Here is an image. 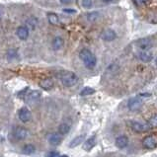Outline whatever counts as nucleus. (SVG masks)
<instances>
[{
  "instance_id": "nucleus-1",
  "label": "nucleus",
  "mask_w": 157,
  "mask_h": 157,
  "mask_svg": "<svg viewBox=\"0 0 157 157\" xmlns=\"http://www.w3.org/2000/svg\"><path fill=\"white\" fill-rule=\"evenodd\" d=\"M79 57L80 59L83 61L84 65L87 67L88 69H92L95 67L97 63V58L94 56V53L90 52L87 48H83L81 52H79Z\"/></svg>"
},
{
  "instance_id": "nucleus-2",
  "label": "nucleus",
  "mask_w": 157,
  "mask_h": 157,
  "mask_svg": "<svg viewBox=\"0 0 157 157\" xmlns=\"http://www.w3.org/2000/svg\"><path fill=\"white\" fill-rule=\"evenodd\" d=\"M60 81L66 87H71L75 85L78 81V77L74 72L71 71H63L60 73Z\"/></svg>"
},
{
  "instance_id": "nucleus-3",
  "label": "nucleus",
  "mask_w": 157,
  "mask_h": 157,
  "mask_svg": "<svg viewBox=\"0 0 157 157\" xmlns=\"http://www.w3.org/2000/svg\"><path fill=\"white\" fill-rule=\"evenodd\" d=\"M18 117H19L21 122L28 123L31 120V118H32V113H31L28 108L23 107L19 110V112H18Z\"/></svg>"
},
{
  "instance_id": "nucleus-4",
  "label": "nucleus",
  "mask_w": 157,
  "mask_h": 157,
  "mask_svg": "<svg viewBox=\"0 0 157 157\" xmlns=\"http://www.w3.org/2000/svg\"><path fill=\"white\" fill-rule=\"evenodd\" d=\"M142 145L145 148L153 149L157 146V137L154 136H148L142 140Z\"/></svg>"
},
{
  "instance_id": "nucleus-5",
  "label": "nucleus",
  "mask_w": 157,
  "mask_h": 157,
  "mask_svg": "<svg viewBox=\"0 0 157 157\" xmlns=\"http://www.w3.org/2000/svg\"><path fill=\"white\" fill-rule=\"evenodd\" d=\"M143 104L142 100L140 98L138 97H134V98H132V99H129L128 102V109L131 111H137L140 110L141 106Z\"/></svg>"
},
{
  "instance_id": "nucleus-6",
  "label": "nucleus",
  "mask_w": 157,
  "mask_h": 157,
  "mask_svg": "<svg viewBox=\"0 0 157 157\" xmlns=\"http://www.w3.org/2000/svg\"><path fill=\"white\" fill-rule=\"evenodd\" d=\"M132 128L136 132H145L147 131H149L151 128L148 124L138 123V122H133V123H132Z\"/></svg>"
},
{
  "instance_id": "nucleus-7",
  "label": "nucleus",
  "mask_w": 157,
  "mask_h": 157,
  "mask_svg": "<svg viewBox=\"0 0 157 157\" xmlns=\"http://www.w3.org/2000/svg\"><path fill=\"white\" fill-rule=\"evenodd\" d=\"M117 35H116V32L114 30L112 29H106L104 32L102 33L101 35V38L104 40V41L106 42H112L114 41V40L116 39Z\"/></svg>"
},
{
  "instance_id": "nucleus-8",
  "label": "nucleus",
  "mask_w": 157,
  "mask_h": 157,
  "mask_svg": "<svg viewBox=\"0 0 157 157\" xmlns=\"http://www.w3.org/2000/svg\"><path fill=\"white\" fill-rule=\"evenodd\" d=\"M115 144L120 149H123V148H124V147H127L128 144V136H118V137L116 138Z\"/></svg>"
},
{
  "instance_id": "nucleus-9",
  "label": "nucleus",
  "mask_w": 157,
  "mask_h": 157,
  "mask_svg": "<svg viewBox=\"0 0 157 157\" xmlns=\"http://www.w3.org/2000/svg\"><path fill=\"white\" fill-rule=\"evenodd\" d=\"M28 136V131L25 128H22L19 127L15 129L14 132V137L16 140H23L25 138Z\"/></svg>"
},
{
  "instance_id": "nucleus-10",
  "label": "nucleus",
  "mask_w": 157,
  "mask_h": 157,
  "mask_svg": "<svg viewBox=\"0 0 157 157\" xmlns=\"http://www.w3.org/2000/svg\"><path fill=\"white\" fill-rule=\"evenodd\" d=\"M136 46L140 48L141 51H148L152 47V43L149 39H140L136 42Z\"/></svg>"
},
{
  "instance_id": "nucleus-11",
  "label": "nucleus",
  "mask_w": 157,
  "mask_h": 157,
  "mask_svg": "<svg viewBox=\"0 0 157 157\" xmlns=\"http://www.w3.org/2000/svg\"><path fill=\"white\" fill-rule=\"evenodd\" d=\"M16 34H17L18 38H19L20 40H22V41H25V40H27L29 37V29L27 28V27H25V26H21V27H19V28L17 29Z\"/></svg>"
},
{
  "instance_id": "nucleus-12",
  "label": "nucleus",
  "mask_w": 157,
  "mask_h": 157,
  "mask_svg": "<svg viewBox=\"0 0 157 157\" xmlns=\"http://www.w3.org/2000/svg\"><path fill=\"white\" fill-rule=\"evenodd\" d=\"M62 141V134L59 132H55L52 133L50 136H48V142L51 143L52 145H58L60 144Z\"/></svg>"
},
{
  "instance_id": "nucleus-13",
  "label": "nucleus",
  "mask_w": 157,
  "mask_h": 157,
  "mask_svg": "<svg viewBox=\"0 0 157 157\" xmlns=\"http://www.w3.org/2000/svg\"><path fill=\"white\" fill-rule=\"evenodd\" d=\"M137 56H138V58H140V60H142L143 62H149L152 60V58H153V56H152V53L149 51H141Z\"/></svg>"
},
{
  "instance_id": "nucleus-14",
  "label": "nucleus",
  "mask_w": 157,
  "mask_h": 157,
  "mask_svg": "<svg viewBox=\"0 0 157 157\" xmlns=\"http://www.w3.org/2000/svg\"><path fill=\"white\" fill-rule=\"evenodd\" d=\"M95 145H96V136H92L90 138H88V140L84 142L83 149L85 151H90Z\"/></svg>"
},
{
  "instance_id": "nucleus-15",
  "label": "nucleus",
  "mask_w": 157,
  "mask_h": 157,
  "mask_svg": "<svg viewBox=\"0 0 157 157\" xmlns=\"http://www.w3.org/2000/svg\"><path fill=\"white\" fill-rule=\"evenodd\" d=\"M53 85H55V83H53L52 79H51V78L43 79L42 81L40 82V86H41L43 89H44V90H51V89L53 87Z\"/></svg>"
},
{
  "instance_id": "nucleus-16",
  "label": "nucleus",
  "mask_w": 157,
  "mask_h": 157,
  "mask_svg": "<svg viewBox=\"0 0 157 157\" xmlns=\"http://www.w3.org/2000/svg\"><path fill=\"white\" fill-rule=\"evenodd\" d=\"M63 40H62V38L60 37H56L55 39L52 40V47L55 51H58L60 50V48L63 47Z\"/></svg>"
},
{
  "instance_id": "nucleus-17",
  "label": "nucleus",
  "mask_w": 157,
  "mask_h": 157,
  "mask_svg": "<svg viewBox=\"0 0 157 157\" xmlns=\"http://www.w3.org/2000/svg\"><path fill=\"white\" fill-rule=\"evenodd\" d=\"M84 138H85V136H76L75 138H73V140L70 141L69 147H70V148H74V147L80 145L83 142Z\"/></svg>"
},
{
  "instance_id": "nucleus-18",
  "label": "nucleus",
  "mask_w": 157,
  "mask_h": 157,
  "mask_svg": "<svg viewBox=\"0 0 157 157\" xmlns=\"http://www.w3.org/2000/svg\"><path fill=\"white\" fill-rule=\"evenodd\" d=\"M48 22H50V24H52V25L59 24L58 16L56 14H55V13H50V14H48Z\"/></svg>"
},
{
  "instance_id": "nucleus-19",
  "label": "nucleus",
  "mask_w": 157,
  "mask_h": 157,
  "mask_svg": "<svg viewBox=\"0 0 157 157\" xmlns=\"http://www.w3.org/2000/svg\"><path fill=\"white\" fill-rule=\"evenodd\" d=\"M69 131H70V125L68 124L62 123L58 127V132H59L60 134H66L69 132Z\"/></svg>"
},
{
  "instance_id": "nucleus-20",
  "label": "nucleus",
  "mask_w": 157,
  "mask_h": 157,
  "mask_svg": "<svg viewBox=\"0 0 157 157\" xmlns=\"http://www.w3.org/2000/svg\"><path fill=\"white\" fill-rule=\"evenodd\" d=\"M23 153L24 154H27V155H31V154H33L34 152L36 151V148H35V146L33 145V144H26V145H24V147H23Z\"/></svg>"
},
{
  "instance_id": "nucleus-21",
  "label": "nucleus",
  "mask_w": 157,
  "mask_h": 157,
  "mask_svg": "<svg viewBox=\"0 0 157 157\" xmlns=\"http://www.w3.org/2000/svg\"><path fill=\"white\" fill-rule=\"evenodd\" d=\"M41 93H40L39 91H32L30 94H29V96H28V99L29 101L31 102H34V101H39L40 100V98H41Z\"/></svg>"
},
{
  "instance_id": "nucleus-22",
  "label": "nucleus",
  "mask_w": 157,
  "mask_h": 157,
  "mask_svg": "<svg viewBox=\"0 0 157 157\" xmlns=\"http://www.w3.org/2000/svg\"><path fill=\"white\" fill-rule=\"evenodd\" d=\"M95 93V90L91 87H85L83 88L81 92H80V95L81 96H88V95H92V94Z\"/></svg>"
},
{
  "instance_id": "nucleus-23",
  "label": "nucleus",
  "mask_w": 157,
  "mask_h": 157,
  "mask_svg": "<svg viewBox=\"0 0 157 157\" xmlns=\"http://www.w3.org/2000/svg\"><path fill=\"white\" fill-rule=\"evenodd\" d=\"M99 16L100 15L98 12H92V13H89V14L87 15V19L90 22H95L98 18H99Z\"/></svg>"
},
{
  "instance_id": "nucleus-24",
  "label": "nucleus",
  "mask_w": 157,
  "mask_h": 157,
  "mask_svg": "<svg viewBox=\"0 0 157 157\" xmlns=\"http://www.w3.org/2000/svg\"><path fill=\"white\" fill-rule=\"evenodd\" d=\"M7 57L8 59H14V58L17 57V51L15 48H11L7 52Z\"/></svg>"
},
{
  "instance_id": "nucleus-25",
  "label": "nucleus",
  "mask_w": 157,
  "mask_h": 157,
  "mask_svg": "<svg viewBox=\"0 0 157 157\" xmlns=\"http://www.w3.org/2000/svg\"><path fill=\"white\" fill-rule=\"evenodd\" d=\"M147 124H148L150 128H157V115L151 117Z\"/></svg>"
},
{
  "instance_id": "nucleus-26",
  "label": "nucleus",
  "mask_w": 157,
  "mask_h": 157,
  "mask_svg": "<svg viewBox=\"0 0 157 157\" xmlns=\"http://www.w3.org/2000/svg\"><path fill=\"white\" fill-rule=\"evenodd\" d=\"M81 4H82V6H83L84 8L89 9V8H91V7L93 6L94 0H82V1H81Z\"/></svg>"
},
{
  "instance_id": "nucleus-27",
  "label": "nucleus",
  "mask_w": 157,
  "mask_h": 157,
  "mask_svg": "<svg viewBox=\"0 0 157 157\" xmlns=\"http://www.w3.org/2000/svg\"><path fill=\"white\" fill-rule=\"evenodd\" d=\"M46 157H59V155H58L56 151H50L47 153Z\"/></svg>"
},
{
  "instance_id": "nucleus-28",
  "label": "nucleus",
  "mask_w": 157,
  "mask_h": 157,
  "mask_svg": "<svg viewBox=\"0 0 157 157\" xmlns=\"http://www.w3.org/2000/svg\"><path fill=\"white\" fill-rule=\"evenodd\" d=\"M134 3L136 4V5H142L143 3H145L147 0H133Z\"/></svg>"
},
{
  "instance_id": "nucleus-29",
  "label": "nucleus",
  "mask_w": 157,
  "mask_h": 157,
  "mask_svg": "<svg viewBox=\"0 0 157 157\" xmlns=\"http://www.w3.org/2000/svg\"><path fill=\"white\" fill-rule=\"evenodd\" d=\"M63 12H65V13H70V14H73V13H75L76 11L74 10V9H63Z\"/></svg>"
},
{
  "instance_id": "nucleus-30",
  "label": "nucleus",
  "mask_w": 157,
  "mask_h": 157,
  "mask_svg": "<svg viewBox=\"0 0 157 157\" xmlns=\"http://www.w3.org/2000/svg\"><path fill=\"white\" fill-rule=\"evenodd\" d=\"M60 1V3H62V4H69L72 0H59Z\"/></svg>"
},
{
  "instance_id": "nucleus-31",
  "label": "nucleus",
  "mask_w": 157,
  "mask_h": 157,
  "mask_svg": "<svg viewBox=\"0 0 157 157\" xmlns=\"http://www.w3.org/2000/svg\"><path fill=\"white\" fill-rule=\"evenodd\" d=\"M103 2H105V3H109V2H111V1H113V0H102Z\"/></svg>"
},
{
  "instance_id": "nucleus-32",
  "label": "nucleus",
  "mask_w": 157,
  "mask_h": 157,
  "mask_svg": "<svg viewBox=\"0 0 157 157\" xmlns=\"http://www.w3.org/2000/svg\"><path fill=\"white\" fill-rule=\"evenodd\" d=\"M59 157H68L67 155H59Z\"/></svg>"
},
{
  "instance_id": "nucleus-33",
  "label": "nucleus",
  "mask_w": 157,
  "mask_h": 157,
  "mask_svg": "<svg viewBox=\"0 0 157 157\" xmlns=\"http://www.w3.org/2000/svg\"><path fill=\"white\" fill-rule=\"evenodd\" d=\"M156 65H157V58H156Z\"/></svg>"
}]
</instances>
